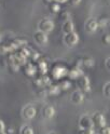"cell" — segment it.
I'll return each mask as SVG.
<instances>
[{"label":"cell","mask_w":110,"mask_h":134,"mask_svg":"<svg viewBox=\"0 0 110 134\" xmlns=\"http://www.w3.org/2000/svg\"><path fill=\"white\" fill-rule=\"evenodd\" d=\"M99 134H110V129L108 127H103L99 129Z\"/></svg>","instance_id":"obj_29"},{"label":"cell","mask_w":110,"mask_h":134,"mask_svg":"<svg viewBox=\"0 0 110 134\" xmlns=\"http://www.w3.org/2000/svg\"><path fill=\"white\" fill-rule=\"evenodd\" d=\"M36 69L41 75H45L47 71H48V63L45 61H43V60H38L37 61V65H36Z\"/></svg>","instance_id":"obj_16"},{"label":"cell","mask_w":110,"mask_h":134,"mask_svg":"<svg viewBox=\"0 0 110 134\" xmlns=\"http://www.w3.org/2000/svg\"><path fill=\"white\" fill-rule=\"evenodd\" d=\"M55 27V25L53 23L52 20H50V19H43V20H41L38 24V29L42 32H44V34H48V32H51Z\"/></svg>","instance_id":"obj_2"},{"label":"cell","mask_w":110,"mask_h":134,"mask_svg":"<svg viewBox=\"0 0 110 134\" xmlns=\"http://www.w3.org/2000/svg\"><path fill=\"white\" fill-rule=\"evenodd\" d=\"M58 87H60L61 91H65V90H68L70 87H71V82L69 80H63L62 82L58 83Z\"/></svg>","instance_id":"obj_21"},{"label":"cell","mask_w":110,"mask_h":134,"mask_svg":"<svg viewBox=\"0 0 110 134\" xmlns=\"http://www.w3.org/2000/svg\"><path fill=\"white\" fill-rule=\"evenodd\" d=\"M64 42L66 46L68 47H74L76 44H77L79 42V35L77 32H69V34H65V36L63 38Z\"/></svg>","instance_id":"obj_4"},{"label":"cell","mask_w":110,"mask_h":134,"mask_svg":"<svg viewBox=\"0 0 110 134\" xmlns=\"http://www.w3.org/2000/svg\"><path fill=\"white\" fill-rule=\"evenodd\" d=\"M78 134H95L94 129H80Z\"/></svg>","instance_id":"obj_26"},{"label":"cell","mask_w":110,"mask_h":134,"mask_svg":"<svg viewBox=\"0 0 110 134\" xmlns=\"http://www.w3.org/2000/svg\"><path fill=\"white\" fill-rule=\"evenodd\" d=\"M28 57H30L33 62H36V61L39 60L40 55H39V53H37V52H35V51H31V50H30V53H29V56H28Z\"/></svg>","instance_id":"obj_25"},{"label":"cell","mask_w":110,"mask_h":134,"mask_svg":"<svg viewBox=\"0 0 110 134\" xmlns=\"http://www.w3.org/2000/svg\"><path fill=\"white\" fill-rule=\"evenodd\" d=\"M55 115V108L51 105H45L43 108H42V116L45 119H51L53 118Z\"/></svg>","instance_id":"obj_10"},{"label":"cell","mask_w":110,"mask_h":134,"mask_svg":"<svg viewBox=\"0 0 110 134\" xmlns=\"http://www.w3.org/2000/svg\"><path fill=\"white\" fill-rule=\"evenodd\" d=\"M101 41H103V43L105 46H108L110 43V35L109 34H105V35H103V37H101Z\"/></svg>","instance_id":"obj_27"},{"label":"cell","mask_w":110,"mask_h":134,"mask_svg":"<svg viewBox=\"0 0 110 134\" xmlns=\"http://www.w3.org/2000/svg\"><path fill=\"white\" fill-rule=\"evenodd\" d=\"M97 23H98V27H106L108 25V19L100 18L99 20H97Z\"/></svg>","instance_id":"obj_23"},{"label":"cell","mask_w":110,"mask_h":134,"mask_svg":"<svg viewBox=\"0 0 110 134\" xmlns=\"http://www.w3.org/2000/svg\"><path fill=\"white\" fill-rule=\"evenodd\" d=\"M23 72L26 75V76H29V77H32L35 76L36 72H37V69H36V66L32 65L30 63H26L24 66H23Z\"/></svg>","instance_id":"obj_11"},{"label":"cell","mask_w":110,"mask_h":134,"mask_svg":"<svg viewBox=\"0 0 110 134\" xmlns=\"http://www.w3.org/2000/svg\"><path fill=\"white\" fill-rule=\"evenodd\" d=\"M33 40L36 41V43H38V44H40V46H44V44L48 43L49 38H48L47 34L38 30V31H36L35 34H33Z\"/></svg>","instance_id":"obj_8"},{"label":"cell","mask_w":110,"mask_h":134,"mask_svg":"<svg viewBox=\"0 0 110 134\" xmlns=\"http://www.w3.org/2000/svg\"><path fill=\"white\" fill-rule=\"evenodd\" d=\"M80 64H81L82 66H84V67H88V68H91V67L94 66L95 62H94V60H93L92 57H84V58H82V60H81Z\"/></svg>","instance_id":"obj_18"},{"label":"cell","mask_w":110,"mask_h":134,"mask_svg":"<svg viewBox=\"0 0 110 134\" xmlns=\"http://www.w3.org/2000/svg\"><path fill=\"white\" fill-rule=\"evenodd\" d=\"M71 102L76 105H78V104H81L83 103V100H84V93H82L81 91H74L73 93L71 94Z\"/></svg>","instance_id":"obj_12"},{"label":"cell","mask_w":110,"mask_h":134,"mask_svg":"<svg viewBox=\"0 0 110 134\" xmlns=\"http://www.w3.org/2000/svg\"><path fill=\"white\" fill-rule=\"evenodd\" d=\"M81 75H83V72H82V70H81V68L79 66L72 67V68L70 70H68V72H67V76H68L69 78H71V79H77L81 76Z\"/></svg>","instance_id":"obj_14"},{"label":"cell","mask_w":110,"mask_h":134,"mask_svg":"<svg viewBox=\"0 0 110 134\" xmlns=\"http://www.w3.org/2000/svg\"><path fill=\"white\" fill-rule=\"evenodd\" d=\"M44 1H45L47 3H49V4H50L51 2H54V0H44Z\"/></svg>","instance_id":"obj_34"},{"label":"cell","mask_w":110,"mask_h":134,"mask_svg":"<svg viewBox=\"0 0 110 134\" xmlns=\"http://www.w3.org/2000/svg\"><path fill=\"white\" fill-rule=\"evenodd\" d=\"M98 23L95 19H90L85 22V30L88 32H95L98 29Z\"/></svg>","instance_id":"obj_9"},{"label":"cell","mask_w":110,"mask_h":134,"mask_svg":"<svg viewBox=\"0 0 110 134\" xmlns=\"http://www.w3.org/2000/svg\"><path fill=\"white\" fill-rule=\"evenodd\" d=\"M103 92H104L105 96L109 97V95H110V83H109V82L105 83V86H104V89H103Z\"/></svg>","instance_id":"obj_24"},{"label":"cell","mask_w":110,"mask_h":134,"mask_svg":"<svg viewBox=\"0 0 110 134\" xmlns=\"http://www.w3.org/2000/svg\"><path fill=\"white\" fill-rule=\"evenodd\" d=\"M20 134H35V131L30 127V125L25 124L20 129Z\"/></svg>","instance_id":"obj_20"},{"label":"cell","mask_w":110,"mask_h":134,"mask_svg":"<svg viewBox=\"0 0 110 134\" xmlns=\"http://www.w3.org/2000/svg\"><path fill=\"white\" fill-rule=\"evenodd\" d=\"M7 53H9L8 44H5V43H0V56L5 55Z\"/></svg>","instance_id":"obj_22"},{"label":"cell","mask_w":110,"mask_h":134,"mask_svg":"<svg viewBox=\"0 0 110 134\" xmlns=\"http://www.w3.org/2000/svg\"><path fill=\"white\" fill-rule=\"evenodd\" d=\"M45 92L48 95H58L61 92V89L58 87V85H52V83H51V85L47 86Z\"/></svg>","instance_id":"obj_15"},{"label":"cell","mask_w":110,"mask_h":134,"mask_svg":"<svg viewBox=\"0 0 110 134\" xmlns=\"http://www.w3.org/2000/svg\"><path fill=\"white\" fill-rule=\"evenodd\" d=\"M70 15H71V14H70L68 11H65V12H63L62 15H61V20H63L64 22L69 21V20H70Z\"/></svg>","instance_id":"obj_28"},{"label":"cell","mask_w":110,"mask_h":134,"mask_svg":"<svg viewBox=\"0 0 110 134\" xmlns=\"http://www.w3.org/2000/svg\"><path fill=\"white\" fill-rule=\"evenodd\" d=\"M79 127H80V129H94L91 116L82 115L79 119Z\"/></svg>","instance_id":"obj_7"},{"label":"cell","mask_w":110,"mask_h":134,"mask_svg":"<svg viewBox=\"0 0 110 134\" xmlns=\"http://www.w3.org/2000/svg\"><path fill=\"white\" fill-rule=\"evenodd\" d=\"M63 31H64V34H69V32L74 31V24H73V22L71 20L64 22V24H63Z\"/></svg>","instance_id":"obj_17"},{"label":"cell","mask_w":110,"mask_h":134,"mask_svg":"<svg viewBox=\"0 0 110 134\" xmlns=\"http://www.w3.org/2000/svg\"><path fill=\"white\" fill-rule=\"evenodd\" d=\"M49 10H50V12L51 13H53V14H56V13H58L61 11V5H60V3H57V2H51L50 4H49Z\"/></svg>","instance_id":"obj_19"},{"label":"cell","mask_w":110,"mask_h":134,"mask_svg":"<svg viewBox=\"0 0 110 134\" xmlns=\"http://www.w3.org/2000/svg\"><path fill=\"white\" fill-rule=\"evenodd\" d=\"M92 122H93V127L100 129L103 127H106V118L105 116L101 113H94L93 116L91 117Z\"/></svg>","instance_id":"obj_3"},{"label":"cell","mask_w":110,"mask_h":134,"mask_svg":"<svg viewBox=\"0 0 110 134\" xmlns=\"http://www.w3.org/2000/svg\"><path fill=\"white\" fill-rule=\"evenodd\" d=\"M109 62H110V60H109V57H107V60L105 61V66L107 67V69H108V70L110 69V65H109Z\"/></svg>","instance_id":"obj_32"},{"label":"cell","mask_w":110,"mask_h":134,"mask_svg":"<svg viewBox=\"0 0 110 134\" xmlns=\"http://www.w3.org/2000/svg\"><path fill=\"white\" fill-rule=\"evenodd\" d=\"M67 72H68V69L65 66H55L53 67L52 71H51V75L54 79H61L65 76H67Z\"/></svg>","instance_id":"obj_6"},{"label":"cell","mask_w":110,"mask_h":134,"mask_svg":"<svg viewBox=\"0 0 110 134\" xmlns=\"http://www.w3.org/2000/svg\"><path fill=\"white\" fill-rule=\"evenodd\" d=\"M82 0H68V2L71 4V5H78L81 3Z\"/></svg>","instance_id":"obj_30"},{"label":"cell","mask_w":110,"mask_h":134,"mask_svg":"<svg viewBox=\"0 0 110 134\" xmlns=\"http://www.w3.org/2000/svg\"><path fill=\"white\" fill-rule=\"evenodd\" d=\"M5 128H7V127H5V123H4L1 119H0V132L4 131V130H5Z\"/></svg>","instance_id":"obj_31"},{"label":"cell","mask_w":110,"mask_h":134,"mask_svg":"<svg viewBox=\"0 0 110 134\" xmlns=\"http://www.w3.org/2000/svg\"><path fill=\"white\" fill-rule=\"evenodd\" d=\"M37 115V110H36V107L33 105H27L23 108L22 110V116L24 119L26 120H30V119H33Z\"/></svg>","instance_id":"obj_5"},{"label":"cell","mask_w":110,"mask_h":134,"mask_svg":"<svg viewBox=\"0 0 110 134\" xmlns=\"http://www.w3.org/2000/svg\"><path fill=\"white\" fill-rule=\"evenodd\" d=\"M77 86L79 88V91H81L82 93H86L91 90L90 79L84 75H81L79 78H77Z\"/></svg>","instance_id":"obj_1"},{"label":"cell","mask_w":110,"mask_h":134,"mask_svg":"<svg viewBox=\"0 0 110 134\" xmlns=\"http://www.w3.org/2000/svg\"><path fill=\"white\" fill-rule=\"evenodd\" d=\"M49 134H56V133H54V132H51V133H49Z\"/></svg>","instance_id":"obj_36"},{"label":"cell","mask_w":110,"mask_h":134,"mask_svg":"<svg viewBox=\"0 0 110 134\" xmlns=\"http://www.w3.org/2000/svg\"><path fill=\"white\" fill-rule=\"evenodd\" d=\"M55 2H57V3H64V2H67L68 0H54Z\"/></svg>","instance_id":"obj_33"},{"label":"cell","mask_w":110,"mask_h":134,"mask_svg":"<svg viewBox=\"0 0 110 134\" xmlns=\"http://www.w3.org/2000/svg\"><path fill=\"white\" fill-rule=\"evenodd\" d=\"M0 134H8L5 131H2V132H0Z\"/></svg>","instance_id":"obj_35"},{"label":"cell","mask_w":110,"mask_h":134,"mask_svg":"<svg viewBox=\"0 0 110 134\" xmlns=\"http://www.w3.org/2000/svg\"><path fill=\"white\" fill-rule=\"evenodd\" d=\"M35 83L38 87H47V86L51 85V78H49L45 75H41L40 77H38L35 80Z\"/></svg>","instance_id":"obj_13"}]
</instances>
